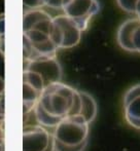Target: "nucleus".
Instances as JSON below:
<instances>
[{"label": "nucleus", "instance_id": "f257e3e1", "mask_svg": "<svg viewBox=\"0 0 140 151\" xmlns=\"http://www.w3.org/2000/svg\"><path fill=\"white\" fill-rule=\"evenodd\" d=\"M53 18L43 9H27L23 16L24 63L38 59L55 58L57 47L51 40Z\"/></svg>", "mask_w": 140, "mask_h": 151}, {"label": "nucleus", "instance_id": "f03ea898", "mask_svg": "<svg viewBox=\"0 0 140 151\" xmlns=\"http://www.w3.org/2000/svg\"><path fill=\"white\" fill-rule=\"evenodd\" d=\"M38 104L48 115L59 119L69 115H79L82 109L78 91L61 81L45 86Z\"/></svg>", "mask_w": 140, "mask_h": 151}, {"label": "nucleus", "instance_id": "7ed1b4c3", "mask_svg": "<svg viewBox=\"0 0 140 151\" xmlns=\"http://www.w3.org/2000/svg\"><path fill=\"white\" fill-rule=\"evenodd\" d=\"M90 124L80 115L64 117L52 134L54 141L66 147H78L88 144Z\"/></svg>", "mask_w": 140, "mask_h": 151}, {"label": "nucleus", "instance_id": "20e7f679", "mask_svg": "<svg viewBox=\"0 0 140 151\" xmlns=\"http://www.w3.org/2000/svg\"><path fill=\"white\" fill-rule=\"evenodd\" d=\"M84 30L72 19L65 14L54 17L51 29V40L59 48H71L76 46L82 39Z\"/></svg>", "mask_w": 140, "mask_h": 151}, {"label": "nucleus", "instance_id": "39448f33", "mask_svg": "<svg viewBox=\"0 0 140 151\" xmlns=\"http://www.w3.org/2000/svg\"><path fill=\"white\" fill-rule=\"evenodd\" d=\"M61 9L63 14L72 19L84 31L90 21L99 12L100 4L98 0H63Z\"/></svg>", "mask_w": 140, "mask_h": 151}, {"label": "nucleus", "instance_id": "423d86ee", "mask_svg": "<svg viewBox=\"0 0 140 151\" xmlns=\"http://www.w3.org/2000/svg\"><path fill=\"white\" fill-rule=\"evenodd\" d=\"M116 42L124 50L140 54V20L130 18L122 23L116 32Z\"/></svg>", "mask_w": 140, "mask_h": 151}, {"label": "nucleus", "instance_id": "0eeeda50", "mask_svg": "<svg viewBox=\"0 0 140 151\" xmlns=\"http://www.w3.org/2000/svg\"><path fill=\"white\" fill-rule=\"evenodd\" d=\"M24 70L37 73L43 80L44 86L60 82L62 78V68L57 60V57L26 62L24 63Z\"/></svg>", "mask_w": 140, "mask_h": 151}, {"label": "nucleus", "instance_id": "6e6552de", "mask_svg": "<svg viewBox=\"0 0 140 151\" xmlns=\"http://www.w3.org/2000/svg\"><path fill=\"white\" fill-rule=\"evenodd\" d=\"M53 135L38 124L25 125L23 131V151H45Z\"/></svg>", "mask_w": 140, "mask_h": 151}, {"label": "nucleus", "instance_id": "1a4fd4ad", "mask_svg": "<svg viewBox=\"0 0 140 151\" xmlns=\"http://www.w3.org/2000/svg\"><path fill=\"white\" fill-rule=\"evenodd\" d=\"M124 117L129 125L140 129V83L131 86L125 93Z\"/></svg>", "mask_w": 140, "mask_h": 151}, {"label": "nucleus", "instance_id": "9d476101", "mask_svg": "<svg viewBox=\"0 0 140 151\" xmlns=\"http://www.w3.org/2000/svg\"><path fill=\"white\" fill-rule=\"evenodd\" d=\"M78 93H79L80 101H82V109H80L79 115L82 116L89 124H91L96 119L97 113H98L96 100L87 91H78Z\"/></svg>", "mask_w": 140, "mask_h": 151}, {"label": "nucleus", "instance_id": "9b49d317", "mask_svg": "<svg viewBox=\"0 0 140 151\" xmlns=\"http://www.w3.org/2000/svg\"><path fill=\"white\" fill-rule=\"evenodd\" d=\"M33 112H34L35 120H36V122H37V124L42 127H56L57 125H58V123L62 120V119L55 118V117H53V116L48 115V114L40 107L38 103H37V105L35 106Z\"/></svg>", "mask_w": 140, "mask_h": 151}, {"label": "nucleus", "instance_id": "f8f14e48", "mask_svg": "<svg viewBox=\"0 0 140 151\" xmlns=\"http://www.w3.org/2000/svg\"><path fill=\"white\" fill-rule=\"evenodd\" d=\"M23 83L32 86L40 93H42L43 88H45L42 78L37 73L29 71V70H24V72H23Z\"/></svg>", "mask_w": 140, "mask_h": 151}, {"label": "nucleus", "instance_id": "ddd939ff", "mask_svg": "<svg viewBox=\"0 0 140 151\" xmlns=\"http://www.w3.org/2000/svg\"><path fill=\"white\" fill-rule=\"evenodd\" d=\"M140 0H116V3L122 10L130 14H136V7Z\"/></svg>", "mask_w": 140, "mask_h": 151}, {"label": "nucleus", "instance_id": "4468645a", "mask_svg": "<svg viewBox=\"0 0 140 151\" xmlns=\"http://www.w3.org/2000/svg\"><path fill=\"white\" fill-rule=\"evenodd\" d=\"M5 52V14H0V54Z\"/></svg>", "mask_w": 140, "mask_h": 151}, {"label": "nucleus", "instance_id": "2eb2a0df", "mask_svg": "<svg viewBox=\"0 0 140 151\" xmlns=\"http://www.w3.org/2000/svg\"><path fill=\"white\" fill-rule=\"evenodd\" d=\"M54 145H55V151H84L88 144L78 146V147H66V146L54 141Z\"/></svg>", "mask_w": 140, "mask_h": 151}, {"label": "nucleus", "instance_id": "dca6fc26", "mask_svg": "<svg viewBox=\"0 0 140 151\" xmlns=\"http://www.w3.org/2000/svg\"><path fill=\"white\" fill-rule=\"evenodd\" d=\"M23 4L27 9H40L43 6L42 0H23Z\"/></svg>", "mask_w": 140, "mask_h": 151}, {"label": "nucleus", "instance_id": "f3484780", "mask_svg": "<svg viewBox=\"0 0 140 151\" xmlns=\"http://www.w3.org/2000/svg\"><path fill=\"white\" fill-rule=\"evenodd\" d=\"M43 6H48L54 9H61L63 0H42Z\"/></svg>", "mask_w": 140, "mask_h": 151}, {"label": "nucleus", "instance_id": "a211bd4d", "mask_svg": "<svg viewBox=\"0 0 140 151\" xmlns=\"http://www.w3.org/2000/svg\"><path fill=\"white\" fill-rule=\"evenodd\" d=\"M5 110H4V96L0 97V121H4Z\"/></svg>", "mask_w": 140, "mask_h": 151}, {"label": "nucleus", "instance_id": "6ab92c4d", "mask_svg": "<svg viewBox=\"0 0 140 151\" xmlns=\"http://www.w3.org/2000/svg\"><path fill=\"white\" fill-rule=\"evenodd\" d=\"M4 88H5V84H4V79L3 77L0 76V97L4 96Z\"/></svg>", "mask_w": 140, "mask_h": 151}, {"label": "nucleus", "instance_id": "aec40b11", "mask_svg": "<svg viewBox=\"0 0 140 151\" xmlns=\"http://www.w3.org/2000/svg\"><path fill=\"white\" fill-rule=\"evenodd\" d=\"M4 139V121H0V140Z\"/></svg>", "mask_w": 140, "mask_h": 151}, {"label": "nucleus", "instance_id": "412c9836", "mask_svg": "<svg viewBox=\"0 0 140 151\" xmlns=\"http://www.w3.org/2000/svg\"><path fill=\"white\" fill-rule=\"evenodd\" d=\"M45 151H55V145H54V138H53L52 142H51V144L48 145V149H46Z\"/></svg>", "mask_w": 140, "mask_h": 151}, {"label": "nucleus", "instance_id": "4be33fe9", "mask_svg": "<svg viewBox=\"0 0 140 151\" xmlns=\"http://www.w3.org/2000/svg\"><path fill=\"white\" fill-rule=\"evenodd\" d=\"M0 151H4V139L0 140Z\"/></svg>", "mask_w": 140, "mask_h": 151}]
</instances>
